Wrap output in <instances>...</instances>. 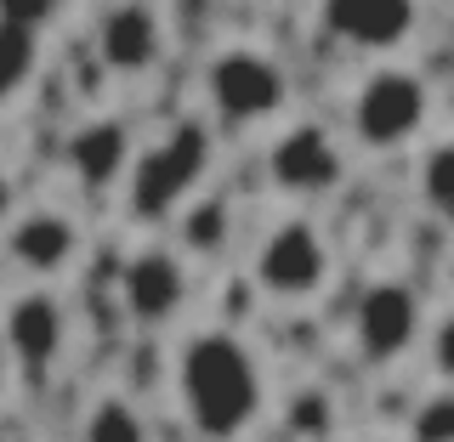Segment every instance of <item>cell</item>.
<instances>
[{"label":"cell","mask_w":454,"mask_h":442,"mask_svg":"<svg viewBox=\"0 0 454 442\" xmlns=\"http://www.w3.org/2000/svg\"><path fill=\"white\" fill-rule=\"evenodd\" d=\"M352 346L369 368H387L397 358L420 346V330H426V306H420V290L409 278H375L358 290L352 301Z\"/></svg>","instance_id":"cell-6"},{"label":"cell","mask_w":454,"mask_h":442,"mask_svg":"<svg viewBox=\"0 0 454 442\" xmlns=\"http://www.w3.org/2000/svg\"><path fill=\"white\" fill-rule=\"evenodd\" d=\"M364 442H392V437H364Z\"/></svg>","instance_id":"cell-20"},{"label":"cell","mask_w":454,"mask_h":442,"mask_svg":"<svg viewBox=\"0 0 454 442\" xmlns=\"http://www.w3.org/2000/svg\"><path fill=\"white\" fill-rule=\"evenodd\" d=\"M199 91H205V108L216 113L222 125L250 131V125H273V120L290 113V68H284L273 51L233 40V46L205 57Z\"/></svg>","instance_id":"cell-3"},{"label":"cell","mask_w":454,"mask_h":442,"mask_svg":"<svg viewBox=\"0 0 454 442\" xmlns=\"http://www.w3.org/2000/svg\"><path fill=\"white\" fill-rule=\"evenodd\" d=\"M324 35L340 40L347 51L364 57H392L397 46H409L420 28V6L409 0H324L318 6Z\"/></svg>","instance_id":"cell-12"},{"label":"cell","mask_w":454,"mask_h":442,"mask_svg":"<svg viewBox=\"0 0 454 442\" xmlns=\"http://www.w3.org/2000/svg\"><path fill=\"white\" fill-rule=\"evenodd\" d=\"M267 176H273V188L284 198H324L347 182V153H340V142L324 131V125L301 120V125H284L273 136V148H267Z\"/></svg>","instance_id":"cell-9"},{"label":"cell","mask_w":454,"mask_h":442,"mask_svg":"<svg viewBox=\"0 0 454 442\" xmlns=\"http://www.w3.org/2000/svg\"><path fill=\"white\" fill-rule=\"evenodd\" d=\"M347 125L364 153H403L432 125V85L403 63H375L347 97Z\"/></svg>","instance_id":"cell-4"},{"label":"cell","mask_w":454,"mask_h":442,"mask_svg":"<svg viewBox=\"0 0 454 442\" xmlns=\"http://www.w3.org/2000/svg\"><path fill=\"white\" fill-rule=\"evenodd\" d=\"M415 193H420V210L437 216L443 227H454V136L432 142L415 165Z\"/></svg>","instance_id":"cell-15"},{"label":"cell","mask_w":454,"mask_h":442,"mask_svg":"<svg viewBox=\"0 0 454 442\" xmlns=\"http://www.w3.org/2000/svg\"><path fill=\"white\" fill-rule=\"evenodd\" d=\"M0 250L35 290H51L57 278H68L85 255V227L57 205H35L18 210V221L0 233Z\"/></svg>","instance_id":"cell-7"},{"label":"cell","mask_w":454,"mask_h":442,"mask_svg":"<svg viewBox=\"0 0 454 442\" xmlns=\"http://www.w3.org/2000/svg\"><path fill=\"white\" fill-rule=\"evenodd\" d=\"M12 368L18 363H12V352H6V335H0V397H6V386H12Z\"/></svg>","instance_id":"cell-19"},{"label":"cell","mask_w":454,"mask_h":442,"mask_svg":"<svg viewBox=\"0 0 454 442\" xmlns=\"http://www.w3.org/2000/svg\"><path fill=\"white\" fill-rule=\"evenodd\" d=\"M0 335H6V352L12 363L23 368V375H51L57 363H63L68 352V335H74V323H68V306L57 290H18L0 312Z\"/></svg>","instance_id":"cell-10"},{"label":"cell","mask_w":454,"mask_h":442,"mask_svg":"<svg viewBox=\"0 0 454 442\" xmlns=\"http://www.w3.org/2000/svg\"><path fill=\"white\" fill-rule=\"evenodd\" d=\"M426 352H432L437 380H449V386H454V306L432 323V335H426Z\"/></svg>","instance_id":"cell-17"},{"label":"cell","mask_w":454,"mask_h":442,"mask_svg":"<svg viewBox=\"0 0 454 442\" xmlns=\"http://www.w3.org/2000/svg\"><path fill=\"white\" fill-rule=\"evenodd\" d=\"M193 278H188V255L170 244H142L120 273V306L137 330H170L188 312Z\"/></svg>","instance_id":"cell-8"},{"label":"cell","mask_w":454,"mask_h":442,"mask_svg":"<svg viewBox=\"0 0 454 442\" xmlns=\"http://www.w3.org/2000/svg\"><path fill=\"white\" fill-rule=\"evenodd\" d=\"M12 221H18V182L0 170V233H6Z\"/></svg>","instance_id":"cell-18"},{"label":"cell","mask_w":454,"mask_h":442,"mask_svg":"<svg viewBox=\"0 0 454 442\" xmlns=\"http://www.w3.org/2000/svg\"><path fill=\"white\" fill-rule=\"evenodd\" d=\"M170 386H176L182 420L205 442H239L255 431L267 408V375L255 363L250 340L227 323L182 335L176 358H170Z\"/></svg>","instance_id":"cell-1"},{"label":"cell","mask_w":454,"mask_h":442,"mask_svg":"<svg viewBox=\"0 0 454 442\" xmlns=\"http://www.w3.org/2000/svg\"><path fill=\"white\" fill-rule=\"evenodd\" d=\"M205 170H210V125L205 120H176L148 153H137V170H131V216L137 221L170 216L176 205H188V193L199 188Z\"/></svg>","instance_id":"cell-5"},{"label":"cell","mask_w":454,"mask_h":442,"mask_svg":"<svg viewBox=\"0 0 454 442\" xmlns=\"http://www.w3.org/2000/svg\"><path fill=\"white\" fill-rule=\"evenodd\" d=\"M80 442H153V431H148V420H142V408L131 397L103 392L80 420Z\"/></svg>","instance_id":"cell-14"},{"label":"cell","mask_w":454,"mask_h":442,"mask_svg":"<svg viewBox=\"0 0 454 442\" xmlns=\"http://www.w3.org/2000/svg\"><path fill=\"white\" fill-rule=\"evenodd\" d=\"M335 278V244L312 216H278L250 255V290L273 306H307Z\"/></svg>","instance_id":"cell-2"},{"label":"cell","mask_w":454,"mask_h":442,"mask_svg":"<svg viewBox=\"0 0 454 442\" xmlns=\"http://www.w3.org/2000/svg\"><path fill=\"white\" fill-rule=\"evenodd\" d=\"M63 165L74 170V182H80V188H91V193L131 182V170H137V136H131V125L114 120V113H91V120L74 125V136L63 142Z\"/></svg>","instance_id":"cell-13"},{"label":"cell","mask_w":454,"mask_h":442,"mask_svg":"<svg viewBox=\"0 0 454 442\" xmlns=\"http://www.w3.org/2000/svg\"><path fill=\"white\" fill-rule=\"evenodd\" d=\"M91 51L108 74L137 80L153 74L165 57V12L142 6V0H120V6H103L91 23Z\"/></svg>","instance_id":"cell-11"},{"label":"cell","mask_w":454,"mask_h":442,"mask_svg":"<svg viewBox=\"0 0 454 442\" xmlns=\"http://www.w3.org/2000/svg\"><path fill=\"white\" fill-rule=\"evenodd\" d=\"M409 442H454V386L432 392L409 415Z\"/></svg>","instance_id":"cell-16"}]
</instances>
